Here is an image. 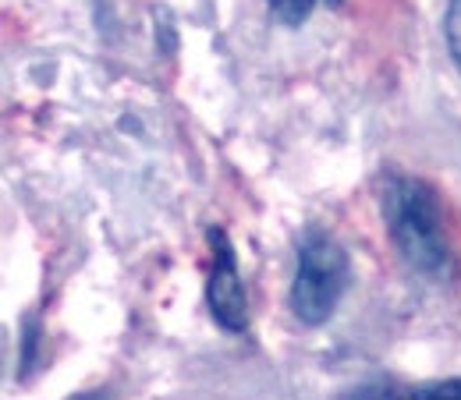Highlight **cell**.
I'll return each mask as SVG.
<instances>
[{"label":"cell","mask_w":461,"mask_h":400,"mask_svg":"<svg viewBox=\"0 0 461 400\" xmlns=\"http://www.w3.org/2000/svg\"><path fill=\"white\" fill-rule=\"evenodd\" d=\"M380 217L402 259L422 277L447 280L455 270L451 237L444 224L440 195L411 177V173H384L380 181Z\"/></svg>","instance_id":"6da1fadb"},{"label":"cell","mask_w":461,"mask_h":400,"mask_svg":"<svg viewBox=\"0 0 461 400\" xmlns=\"http://www.w3.org/2000/svg\"><path fill=\"white\" fill-rule=\"evenodd\" d=\"M351 284V259L330 234L309 230L298 244V262L288 290L291 316L302 326H323Z\"/></svg>","instance_id":"7a4b0ae2"},{"label":"cell","mask_w":461,"mask_h":400,"mask_svg":"<svg viewBox=\"0 0 461 400\" xmlns=\"http://www.w3.org/2000/svg\"><path fill=\"white\" fill-rule=\"evenodd\" d=\"M206 241H210V280H206L210 316L224 333H245L249 330V294H245V280L238 273L234 244L224 227H210Z\"/></svg>","instance_id":"3957f363"},{"label":"cell","mask_w":461,"mask_h":400,"mask_svg":"<svg viewBox=\"0 0 461 400\" xmlns=\"http://www.w3.org/2000/svg\"><path fill=\"white\" fill-rule=\"evenodd\" d=\"M355 400H461V376L433 383H380L362 390Z\"/></svg>","instance_id":"277c9868"},{"label":"cell","mask_w":461,"mask_h":400,"mask_svg":"<svg viewBox=\"0 0 461 400\" xmlns=\"http://www.w3.org/2000/svg\"><path fill=\"white\" fill-rule=\"evenodd\" d=\"M320 4H338V0H267L270 14L288 25V29H298L302 22H309V14L320 7Z\"/></svg>","instance_id":"5b68a950"},{"label":"cell","mask_w":461,"mask_h":400,"mask_svg":"<svg viewBox=\"0 0 461 400\" xmlns=\"http://www.w3.org/2000/svg\"><path fill=\"white\" fill-rule=\"evenodd\" d=\"M444 43H447V54L455 60L461 75V0H447V11H444Z\"/></svg>","instance_id":"8992f818"},{"label":"cell","mask_w":461,"mask_h":400,"mask_svg":"<svg viewBox=\"0 0 461 400\" xmlns=\"http://www.w3.org/2000/svg\"><path fill=\"white\" fill-rule=\"evenodd\" d=\"M68 400H111L104 390H89V394H78V397H68Z\"/></svg>","instance_id":"52a82bcc"}]
</instances>
